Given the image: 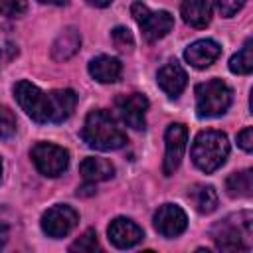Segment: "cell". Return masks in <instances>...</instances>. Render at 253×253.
<instances>
[{
    "instance_id": "obj_1",
    "label": "cell",
    "mask_w": 253,
    "mask_h": 253,
    "mask_svg": "<svg viewBox=\"0 0 253 253\" xmlns=\"http://www.w3.org/2000/svg\"><path fill=\"white\" fill-rule=\"evenodd\" d=\"M81 138L89 148H95L101 152L117 150L126 144V134L121 130L117 121L107 111H101V109H95L85 117Z\"/></svg>"
},
{
    "instance_id": "obj_2",
    "label": "cell",
    "mask_w": 253,
    "mask_h": 253,
    "mask_svg": "<svg viewBox=\"0 0 253 253\" xmlns=\"http://www.w3.org/2000/svg\"><path fill=\"white\" fill-rule=\"evenodd\" d=\"M253 237L251 211H237L211 227V239L219 251H249Z\"/></svg>"
},
{
    "instance_id": "obj_3",
    "label": "cell",
    "mask_w": 253,
    "mask_h": 253,
    "mask_svg": "<svg viewBox=\"0 0 253 253\" xmlns=\"http://www.w3.org/2000/svg\"><path fill=\"white\" fill-rule=\"evenodd\" d=\"M229 154V140L221 130H202L192 144V162L206 174L221 168Z\"/></svg>"
},
{
    "instance_id": "obj_4",
    "label": "cell",
    "mask_w": 253,
    "mask_h": 253,
    "mask_svg": "<svg viewBox=\"0 0 253 253\" xmlns=\"http://www.w3.org/2000/svg\"><path fill=\"white\" fill-rule=\"evenodd\" d=\"M231 105V89L221 79H210L196 85V111L202 119L223 115Z\"/></svg>"
},
{
    "instance_id": "obj_5",
    "label": "cell",
    "mask_w": 253,
    "mask_h": 253,
    "mask_svg": "<svg viewBox=\"0 0 253 253\" xmlns=\"http://www.w3.org/2000/svg\"><path fill=\"white\" fill-rule=\"evenodd\" d=\"M14 97L22 111L36 123H51V95L42 91L30 81H18L14 85Z\"/></svg>"
},
{
    "instance_id": "obj_6",
    "label": "cell",
    "mask_w": 253,
    "mask_h": 253,
    "mask_svg": "<svg viewBox=\"0 0 253 253\" xmlns=\"http://www.w3.org/2000/svg\"><path fill=\"white\" fill-rule=\"evenodd\" d=\"M130 14H132L134 22L138 24L146 42H158L174 28V16L170 12H166V10L152 12L142 2H132Z\"/></svg>"
},
{
    "instance_id": "obj_7",
    "label": "cell",
    "mask_w": 253,
    "mask_h": 253,
    "mask_svg": "<svg viewBox=\"0 0 253 253\" xmlns=\"http://www.w3.org/2000/svg\"><path fill=\"white\" fill-rule=\"evenodd\" d=\"M30 156L38 172L47 178H57L67 170L69 164V152L63 146L51 142H36L30 150Z\"/></svg>"
},
{
    "instance_id": "obj_8",
    "label": "cell",
    "mask_w": 253,
    "mask_h": 253,
    "mask_svg": "<svg viewBox=\"0 0 253 253\" xmlns=\"http://www.w3.org/2000/svg\"><path fill=\"white\" fill-rule=\"evenodd\" d=\"M188 144V128L182 123H172L168 125L164 132V162H162V172L164 176H172L186 152Z\"/></svg>"
},
{
    "instance_id": "obj_9",
    "label": "cell",
    "mask_w": 253,
    "mask_h": 253,
    "mask_svg": "<svg viewBox=\"0 0 253 253\" xmlns=\"http://www.w3.org/2000/svg\"><path fill=\"white\" fill-rule=\"evenodd\" d=\"M79 221V213L67 206V204H57L53 208H49L47 211H43L42 215V229L45 235L49 237H65L67 233H71V229L77 225Z\"/></svg>"
},
{
    "instance_id": "obj_10",
    "label": "cell",
    "mask_w": 253,
    "mask_h": 253,
    "mask_svg": "<svg viewBox=\"0 0 253 253\" xmlns=\"http://www.w3.org/2000/svg\"><path fill=\"white\" fill-rule=\"evenodd\" d=\"M146 109H148V99L142 93L119 95L115 99V111L119 119L134 130H142L146 126V119H144Z\"/></svg>"
},
{
    "instance_id": "obj_11",
    "label": "cell",
    "mask_w": 253,
    "mask_h": 253,
    "mask_svg": "<svg viewBox=\"0 0 253 253\" xmlns=\"http://www.w3.org/2000/svg\"><path fill=\"white\" fill-rule=\"evenodd\" d=\"M154 227L162 237H178L188 227V215L180 206L164 204L154 213Z\"/></svg>"
},
{
    "instance_id": "obj_12",
    "label": "cell",
    "mask_w": 253,
    "mask_h": 253,
    "mask_svg": "<svg viewBox=\"0 0 253 253\" xmlns=\"http://www.w3.org/2000/svg\"><path fill=\"white\" fill-rule=\"evenodd\" d=\"M109 241L119 249H130L142 241V229L128 217H115L107 227Z\"/></svg>"
},
{
    "instance_id": "obj_13",
    "label": "cell",
    "mask_w": 253,
    "mask_h": 253,
    "mask_svg": "<svg viewBox=\"0 0 253 253\" xmlns=\"http://www.w3.org/2000/svg\"><path fill=\"white\" fill-rule=\"evenodd\" d=\"M156 83H158V87H160L168 97L176 99V97L184 91V87H186V83H188V75H186L184 67H182L178 61H168V63H164V65L158 69V73H156Z\"/></svg>"
},
{
    "instance_id": "obj_14",
    "label": "cell",
    "mask_w": 253,
    "mask_h": 253,
    "mask_svg": "<svg viewBox=\"0 0 253 253\" xmlns=\"http://www.w3.org/2000/svg\"><path fill=\"white\" fill-rule=\"evenodd\" d=\"M219 55H221V47L213 40H198V42L190 43L184 51V59L196 69L210 67Z\"/></svg>"
},
{
    "instance_id": "obj_15",
    "label": "cell",
    "mask_w": 253,
    "mask_h": 253,
    "mask_svg": "<svg viewBox=\"0 0 253 253\" xmlns=\"http://www.w3.org/2000/svg\"><path fill=\"white\" fill-rule=\"evenodd\" d=\"M180 12L188 26L202 30L211 22L213 0H182Z\"/></svg>"
},
{
    "instance_id": "obj_16",
    "label": "cell",
    "mask_w": 253,
    "mask_h": 253,
    "mask_svg": "<svg viewBox=\"0 0 253 253\" xmlns=\"http://www.w3.org/2000/svg\"><path fill=\"white\" fill-rule=\"evenodd\" d=\"M123 73V65L117 57L97 55L89 61V75L99 83H115Z\"/></svg>"
},
{
    "instance_id": "obj_17",
    "label": "cell",
    "mask_w": 253,
    "mask_h": 253,
    "mask_svg": "<svg viewBox=\"0 0 253 253\" xmlns=\"http://www.w3.org/2000/svg\"><path fill=\"white\" fill-rule=\"evenodd\" d=\"M79 47H81V36L77 32V28L69 26L51 43V57L55 61H65V59L73 57L79 51Z\"/></svg>"
},
{
    "instance_id": "obj_18",
    "label": "cell",
    "mask_w": 253,
    "mask_h": 253,
    "mask_svg": "<svg viewBox=\"0 0 253 253\" xmlns=\"http://www.w3.org/2000/svg\"><path fill=\"white\" fill-rule=\"evenodd\" d=\"M51 95V123H63L71 117L77 105V95L71 89H55Z\"/></svg>"
},
{
    "instance_id": "obj_19",
    "label": "cell",
    "mask_w": 253,
    "mask_h": 253,
    "mask_svg": "<svg viewBox=\"0 0 253 253\" xmlns=\"http://www.w3.org/2000/svg\"><path fill=\"white\" fill-rule=\"evenodd\" d=\"M79 174L83 176L85 182L95 184V182H103V180L113 178L115 166H113L109 160H105V158L89 156V158H85V160L79 164Z\"/></svg>"
},
{
    "instance_id": "obj_20",
    "label": "cell",
    "mask_w": 253,
    "mask_h": 253,
    "mask_svg": "<svg viewBox=\"0 0 253 253\" xmlns=\"http://www.w3.org/2000/svg\"><path fill=\"white\" fill-rule=\"evenodd\" d=\"M188 200L200 213H211L217 208V192L213 186L206 184H194L188 190Z\"/></svg>"
},
{
    "instance_id": "obj_21",
    "label": "cell",
    "mask_w": 253,
    "mask_h": 253,
    "mask_svg": "<svg viewBox=\"0 0 253 253\" xmlns=\"http://www.w3.org/2000/svg\"><path fill=\"white\" fill-rule=\"evenodd\" d=\"M225 192L231 198H249L253 192V172L239 170L225 178Z\"/></svg>"
},
{
    "instance_id": "obj_22",
    "label": "cell",
    "mask_w": 253,
    "mask_h": 253,
    "mask_svg": "<svg viewBox=\"0 0 253 253\" xmlns=\"http://www.w3.org/2000/svg\"><path fill=\"white\" fill-rule=\"evenodd\" d=\"M229 71L237 75H247L253 71V40L247 38L243 47L231 55L229 59Z\"/></svg>"
},
{
    "instance_id": "obj_23",
    "label": "cell",
    "mask_w": 253,
    "mask_h": 253,
    "mask_svg": "<svg viewBox=\"0 0 253 253\" xmlns=\"http://www.w3.org/2000/svg\"><path fill=\"white\" fill-rule=\"evenodd\" d=\"M97 249H99V241H97L95 229H87L79 239H75L69 245V251H73V253H93Z\"/></svg>"
},
{
    "instance_id": "obj_24",
    "label": "cell",
    "mask_w": 253,
    "mask_h": 253,
    "mask_svg": "<svg viewBox=\"0 0 253 253\" xmlns=\"http://www.w3.org/2000/svg\"><path fill=\"white\" fill-rule=\"evenodd\" d=\"M111 38H113V43L119 51H132L134 47V38L132 34L128 32V28L125 26H117L113 32H111Z\"/></svg>"
},
{
    "instance_id": "obj_25",
    "label": "cell",
    "mask_w": 253,
    "mask_h": 253,
    "mask_svg": "<svg viewBox=\"0 0 253 253\" xmlns=\"http://www.w3.org/2000/svg\"><path fill=\"white\" fill-rule=\"evenodd\" d=\"M28 10L26 0H0V14L8 18H22Z\"/></svg>"
},
{
    "instance_id": "obj_26",
    "label": "cell",
    "mask_w": 253,
    "mask_h": 253,
    "mask_svg": "<svg viewBox=\"0 0 253 253\" xmlns=\"http://www.w3.org/2000/svg\"><path fill=\"white\" fill-rule=\"evenodd\" d=\"M16 117L8 107H0V138H10L16 132Z\"/></svg>"
},
{
    "instance_id": "obj_27",
    "label": "cell",
    "mask_w": 253,
    "mask_h": 253,
    "mask_svg": "<svg viewBox=\"0 0 253 253\" xmlns=\"http://www.w3.org/2000/svg\"><path fill=\"white\" fill-rule=\"evenodd\" d=\"M245 2H247V0H217L219 12H221V16H225V18L235 16V14L245 6Z\"/></svg>"
},
{
    "instance_id": "obj_28",
    "label": "cell",
    "mask_w": 253,
    "mask_h": 253,
    "mask_svg": "<svg viewBox=\"0 0 253 253\" xmlns=\"http://www.w3.org/2000/svg\"><path fill=\"white\" fill-rule=\"evenodd\" d=\"M237 144H239L245 152H251V150H253V128H251V126H245L243 130L237 132Z\"/></svg>"
},
{
    "instance_id": "obj_29",
    "label": "cell",
    "mask_w": 253,
    "mask_h": 253,
    "mask_svg": "<svg viewBox=\"0 0 253 253\" xmlns=\"http://www.w3.org/2000/svg\"><path fill=\"white\" fill-rule=\"evenodd\" d=\"M8 241V229H6V225L4 223H0V249L4 247V243Z\"/></svg>"
},
{
    "instance_id": "obj_30",
    "label": "cell",
    "mask_w": 253,
    "mask_h": 253,
    "mask_svg": "<svg viewBox=\"0 0 253 253\" xmlns=\"http://www.w3.org/2000/svg\"><path fill=\"white\" fill-rule=\"evenodd\" d=\"M87 4H91V6H95V8H105V6H109L113 0H85Z\"/></svg>"
},
{
    "instance_id": "obj_31",
    "label": "cell",
    "mask_w": 253,
    "mask_h": 253,
    "mask_svg": "<svg viewBox=\"0 0 253 253\" xmlns=\"http://www.w3.org/2000/svg\"><path fill=\"white\" fill-rule=\"evenodd\" d=\"M38 2H42V4H53V6H63V4H67V0H38Z\"/></svg>"
},
{
    "instance_id": "obj_32",
    "label": "cell",
    "mask_w": 253,
    "mask_h": 253,
    "mask_svg": "<svg viewBox=\"0 0 253 253\" xmlns=\"http://www.w3.org/2000/svg\"><path fill=\"white\" fill-rule=\"evenodd\" d=\"M0 176H2V160H0Z\"/></svg>"
}]
</instances>
